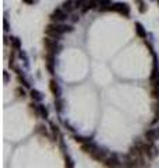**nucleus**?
Wrapping results in <instances>:
<instances>
[{"instance_id":"obj_1","label":"nucleus","mask_w":159,"mask_h":168,"mask_svg":"<svg viewBox=\"0 0 159 168\" xmlns=\"http://www.w3.org/2000/svg\"><path fill=\"white\" fill-rule=\"evenodd\" d=\"M109 10H110V11H117V13H120V14H123V15H129L130 14V7L127 6L126 3H116V4H113V6L109 7Z\"/></svg>"},{"instance_id":"obj_2","label":"nucleus","mask_w":159,"mask_h":168,"mask_svg":"<svg viewBox=\"0 0 159 168\" xmlns=\"http://www.w3.org/2000/svg\"><path fill=\"white\" fill-rule=\"evenodd\" d=\"M43 43H45L46 49H48V52H53L56 53L57 51V42H56V38H52V37H48L45 38V41H43Z\"/></svg>"},{"instance_id":"obj_3","label":"nucleus","mask_w":159,"mask_h":168,"mask_svg":"<svg viewBox=\"0 0 159 168\" xmlns=\"http://www.w3.org/2000/svg\"><path fill=\"white\" fill-rule=\"evenodd\" d=\"M66 18H67V13H66V10H63V9L54 10L53 15H52V20L56 21V23H62V21H64Z\"/></svg>"},{"instance_id":"obj_4","label":"nucleus","mask_w":159,"mask_h":168,"mask_svg":"<svg viewBox=\"0 0 159 168\" xmlns=\"http://www.w3.org/2000/svg\"><path fill=\"white\" fill-rule=\"evenodd\" d=\"M89 156L92 157L93 160H96V161H105V160H106V151H103V150H99L98 147H96V149L93 150Z\"/></svg>"},{"instance_id":"obj_5","label":"nucleus","mask_w":159,"mask_h":168,"mask_svg":"<svg viewBox=\"0 0 159 168\" xmlns=\"http://www.w3.org/2000/svg\"><path fill=\"white\" fill-rule=\"evenodd\" d=\"M45 32L48 37H52V38H59L62 35V32L57 30L56 25H48V27L45 28Z\"/></svg>"},{"instance_id":"obj_6","label":"nucleus","mask_w":159,"mask_h":168,"mask_svg":"<svg viewBox=\"0 0 159 168\" xmlns=\"http://www.w3.org/2000/svg\"><path fill=\"white\" fill-rule=\"evenodd\" d=\"M158 137H159V130L156 132L155 129H151V130L145 132V139H147L148 143H153Z\"/></svg>"},{"instance_id":"obj_7","label":"nucleus","mask_w":159,"mask_h":168,"mask_svg":"<svg viewBox=\"0 0 159 168\" xmlns=\"http://www.w3.org/2000/svg\"><path fill=\"white\" fill-rule=\"evenodd\" d=\"M45 59H46V67H48L49 73L53 74V72H54V69H53V63H54V62H53V52H48V53H46Z\"/></svg>"},{"instance_id":"obj_8","label":"nucleus","mask_w":159,"mask_h":168,"mask_svg":"<svg viewBox=\"0 0 159 168\" xmlns=\"http://www.w3.org/2000/svg\"><path fill=\"white\" fill-rule=\"evenodd\" d=\"M96 3H98L99 10H102V11H105V10H109V7L112 6V2L110 0H96Z\"/></svg>"},{"instance_id":"obj_9","label":"nucleus","mask_w":159,"mask_h":168,"mask_svg":"<svg viewBox=\"0 0 159 168\" xmlns=\"http://www.w3.org/2000/svg\"><path fill=\"white\" fill-rule=\"evenodd\" d=\"M75 7H77V6H75V2H74V0H66V2L63 3V10H66L67 13L73 11Z\"/></svg>"},{"instance_id":"obj_10","label":"nucleus","mask_w":159,"mask_h":168,"mask_svg":"<svg viewBox=\"0 0 159 168\" xmlns=\"http://www.w3.org/2000/svg\"><path fill=\"white\" fill-rule=\"evenodd\" d=\"M105 165L106 167H120V162H119V160H116L114 157H110V158H106L105 161Z\"/></svg>"},{"instance_id":"obj_11","label":"nucleus","mask_w":159,"mask_h":168,"mask_svg":"<svg viewBox=\"0 0 159 168\" xmlns=\"http://www.w3.org/2000/svg\"><path fill=\"white\" fill-rule=\"evenodd\" d=\"M50 91L54 94V97H59V95H60V88L57 86L56 80H50Z\"/></svg>"},{"instance_id":"obj_12","label":"nucleus","mask_w":159,"mask_h":168,"mask_svg":"<svg viewBox=\"0 0 159 168\" xmlns=\"http://www.w3.org/2000/svg\"><path fill=\"white\" fill-rule=\"evenodd\" d=\"M135 31H137V35H138L140 38H145V37H147L144 27H142L140 23H135Z\"/></svg>"},{"instance_id":"obj_13","label":"nucleus","mask_w":159,"mask_h":168,"mask_svg":"<svg viewBox=\"0 0 159 168\" xmlns=\"http://www.w3.org/2000/svg\"><path fill=\"white\" fill-rule=\"evenodd\" d=\"M95 149H96V146H95V144H92L91 141H88V143L82 144V151H85V153H88V154H91Z\"/></svg>"},{"instance_id":"obj_14","label":"nucleus","mask_w":159,"mask_h":168,"mask_svg":"<svg viewBox=\"0 0 159 168\" xmlns=\"http://www.w3.org/2000/svg\"><path fill=\"white\" fill-rule=\"evenodd\" d=\"M98 6V3H96V0H88L87 2V4H85L84 7H82V11H88V10H91V9H95V7Z\"/></svg>"},{"instance_id":"obj_15","label":"nucleus","mask_w":159,"mask_h":168,"mask_svg":"<svg viewBox=\"0 0 159 168\" xmlns=\"http://www.w3.org/2000/svg\"><path fill=\"white\" fill-rule=\"evenodd\" d=\"M31 97H32L34 101H42V94L36 90H31Z\"/></svg>"},{"instance_id":"obj_16","label":"nucleus","mask_w":159,"mask_h":168,"mask_svg":"<svg viewBox=\"0 0 159 168\" xmlns=\"http://www.w3.org/2000/svg\"><path fill=\"white\" fill-rule=\"evenodd\" d=\"M11 45L14 49H20L21 48V41L18 39V38H11Z\"/></svg>"},{"instance_id":"obj_17","label":"nucleus","mask_w":159,"mask_h":168,"mask_svg":"<svg viewBox=\"0 0 159 168\" xmlns=\"http://www.w3.org/2000/svg\"><path fill=\"white\" fill-rule=\"evenodd\" d=\"M138 3V10H140V13H145V10H147V6H145L144 0H135Z\"/></svg>"},{"instance_id":"obj_18","label":"nucleus","mask_w":159,"mask_h":168,"mask_svg":"<svg viewBox=\"0 0 159 168\" xmlns=\"http://www.w3.org/2000/svg\"><path fill=\"white\" fill-rule=\"evenodd\" d=\"M158 121H159V100H158V102H156V105H155V116H153L152 123H156Z\"/></svg>"},{"instance_id":"obj_19","label":"nucleus","mask_w":159,"mask_h":168,"mask_svg":"<svg viewBox=\"0 0 159 168\" xmlns=\"http://www.w3.org/2000/svg\"><path fill=\"white\" fill-rule=\"evenodd\" d=\"M56 109L59 111V112L63 109V101H62L59 97H56Z\"/></svg>"},{"instance_id":"obj_20","label":"nucleus","mask_w":159,"mask_h":168,"mask_svg":"<svg viewBox=\"0 0 159 168\" xmlns=\"http://www.w3.org/2000/svg\"><path fill=\"white\" fill-rule=\"evenodd\" d=\"M36 132H38V133H42V134H48V132H46V128L43 125H38L36 126Z\"/></svg>"},{"instance_id":"obj_21","label":"nucleus","mask_w":159,"mask_h":168,"mask_svg":"<svg viewBox=\"0 0 159 168\" xmlns=\"http://www.w3.org/2000/svg\"><path fill=\"white\" fill-rule=\"evenodd\" d=\"M39 113H41V116H42V118H48V109H46L45 107H39Z\"/></svg>"},{"instance_id":"obj_22","label":"nucleus","mask_w":159,"mask_h":168,"mask_svg":"<svg viewBox=\"0 0 159 168\" xmlns=\"http://www.w3.org/2000/svg\"><path fill=\"white\" fill-rule=\"evenodd\" d=\"M152 98H155V100H159V87H153L152 90Z\"/></svg>"},{"instance_id":"obj_23","label":"nucleus","mask_w":159,"mask_h":168,"mask_svg":"<svg viewBox=\"0 0 159 168\" xmlns=\"http://www.w3.org/2000/svg\"><path fill=\"white\" fill-rule=\"evenodd\" d=\"M50 128H52V132H53V136L57 137V134H59V129L57 126H54V123H50Z\"/></svg>"},{"instance_id":"obj_24","label":"nucleus","mask_w":159,"mask_h":168,"mask_svg":"<svg viewBox=\"0 0 159 168\" xmlns=\"http://www.w3.org/2000/svg\"><path fill=\"white\" fill-rule=\"evenodd\" d=\"M87 2H88V0H75V6H77V7H82V6L87 4Z\"/></svg>"},{"instance_id":"obj_25","label":"nucleus","mask_w":159,"mask_h":168,"mask_svg":"<svg viewBox=\"0 0 159 168\" xmlns=\"http://www.w3.org/2000/svg\"><path fill=\"white\" fill-rule=\"evenodd\" d=\"M15 94H17L18 97H22V98L25 97V91L22 88H17V90H15Z\"/></svg>"},{"instance_id":"obj_26","label":"nucleus","mask_w":159,"mask_h":168,"mask_svg":"<svg viewBox=\"0 0 159 168\" xmlns=\"http://www.w3.org/2000/svg\"><path fill=\"white\" fill-rule=\"evenodd\" d=\"M18 81H20V83H22V86H25V87H30V84H28V81L24 79V77L18 76Z\"/></svg>"},{"instance_id":"obj_27","label":"nucleus","mask_w":159,"mask_h":168,"mask_svg":"<svg viewBox=\"0 0 159 168\" xmlns=\"http://www.w3.org/2000/svg\"><path fill=\"white\" fill-rule=\"evenodd\" d=\"M66 167H70V168H73V167H74V164H73V161H71V160H70L67 156H66Z\"/></svg>"},{"instance_id":"obj_28","label":"nucleus","mask_w":159,"mask_h":168,"mask_svg":"<svg viewBox=\"0 0 159 168\" xmlns=\"http://www.w3.org/2000/svg\"><path fill=\"white\" fill-rule=\"evenodd\" d=\"M75 140L77 141H80V143H88V141H89V139H84V137H75Z\"/></svg>"},{"instance_id":"obj_29","label":"nucleus","mask_w":159,"mask_h":168,"mask_svg":"<svg viewBox=\"0 0 159 168\" xmlns=\"http://www.w3.org/2000/svg\"><path fill=\"white\" fill-rule=\"evenodd\" d=\"M4 31H9V23L6 18H4Z\"/></svg>"},{"instance_id":"obj_30","label":"nucleus","mask_w":159,"mask_h":168,"mask_svg":"<svg viewBox=\"0 0 159 168\" xmlns=\"http://www.w3.org/2000/svg\"><path fill=\"white\" fill-rule=\"evenodd\" d=\"M7 81H9V74L4 72V83H7Z\"/></svg>"},{"instance_id":"obj_31","label":"nucleus","mask_w":159,"mask_h":168,"mask_svg":"<svg viewBox=\"0 0 159 168\" xmlns=\"http://www.w3.org/2000/svg\"><path fill=\"white\" fill-rule=\"evenodd\" d=\"M35 0H24V3H28V4H34Z\"/></svg>"},{"instance_id":"obj_32","label":"nucleus","mask_w":159,"mask_h":168,"mask_svg":"<svg viewBox=\"0 0 159 168\" xmlns=\"http://www.w3.org/2000/svg\"><path fill=\"white\" fill-rule=\"evenodd\" d=\"M158 3H159V0H158Z\"/></svg>"}]
</instances>
